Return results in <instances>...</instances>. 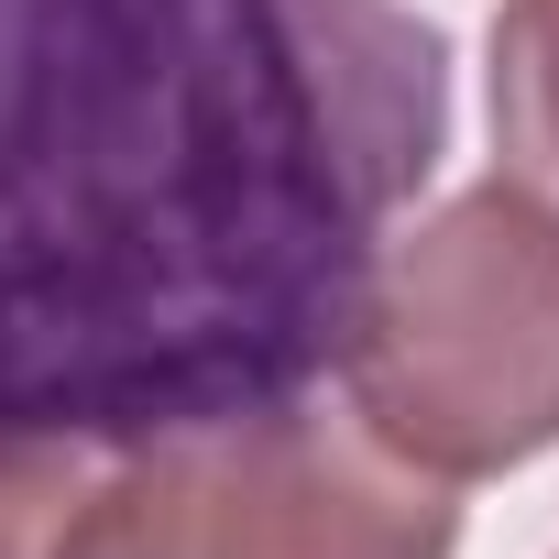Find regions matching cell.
Here are the masks:
<instances>
[{
    "label": "cell",
    "mask_w": 559,
    "mask_h": 559,
    "mask_svg": "<svg viewBox=\"0 0 559 559\" xmlns=\"http://www.w3.org/2000/svg\"><path fill=\"white\" fill-rule=\"evenodd\" d=\"M352 428L428 483L559 450V219L493 176L406 219L341 308Z\"/></svg>",
    "instance_id": "1"
},
{
    "label": "cell",
    "mask_w": 559,
    "mask_h": 559,
    "mask_svg": "<svg viewBox=\"0 0 559 559\" xmlns=\"http://www.w3.org/2000/svg\"><path fill=\"white\" fill-rule=\"evenodd\" d=\"M450 548H461L450 483L406 472L384 439L308 406L187 417L132 461L88 472L45 537V559H450Z\"/></svg>",
    "instance_id": "2"
},
{
    "label": "cell",
    "mask_w": 559,
    "mask_h": 559,
    "mask_svg": "<svg viewBox=\"0 0 559 559\" xmlns=\"http://www.w3.org/2000/svg\"><path fill=\"white\" fill-rule=\"evenodd\" d=\"M493 143H504V176L559 219V0L493 12Z\"/></svg>",
    "instance_id": "3"
},
{
    "label": "cell",
    "mask_w": 559,
    "mask_h": 559,
    "mask_svg": "<svg viewBox=\"0 0 559 559\" xmlns=\"http://www.w3.org/2000/svg\"><path fill=\"white\" fill-rule=\"evenodd\" d=\"M78 483H88V461H78L67 439L0 428V559H45V537H56V515L78 504Z\"/></svg>",
    "instance_id": "4"
}]
</instances>
